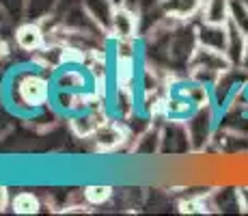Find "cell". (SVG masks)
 <instances>
[{
  "label": "cell",
  "instance_id": "5bb4252c",
  "mask_svg": "<svg viewBox=\"0 0 248 216\" xmlns=\"http://www.w3.org/2000/svg\"><path fill=\"white\" fill-rule=\"evenodd\" d=\"M229 26V39H227V59L231 61V65H240L242 63V56H244V48H246V39L248 37L240 31L237 26H233L231 22L227 24Z\"/></svg>",
  "mask_w": 248,
  "mask_h": 216
},
{
  "label": "cell",
  "instance_id": "9a60e30c",
  "mask_svg": "<svg viewBox=\"0 0 248 216\" xmlns=\"http://www.w3.org/2000/svg\"><path fill=\"white\" fill-rule=\"evenodd\" d=\"M102 123L104 119H99V115L89 113V110H80V115H76L71 119V128H74V132L78 136H93Z\"/></svg>",
  "mask_w": 248,
  "mask_h": 216
},
{
  "label": "cell",
  "instance_id": "7c38bea8",
  "mask_svg": "<svg viewBox=\"0 0 248 216\" xmlns=\"http://www.w3.org/2000/svg\"><path fill=\"white\" fill-rule=\"evenodd\" d=\"M93 138H95V143H97V150L110 151V150H117V147L121 145L125 134H123V130L119 128L117 123L104 121L102 126L97 128V132L93 134Z\"/></svg>",
  "mask_w": 248,
  "mask_h": 216
},
{
  "label": "cell",
  "instance_id": "ac0fdd59",
  "mask_svg": "<svg viewBox=\"0 0 248 216\" xmlns=\"http://www.w3.org/2000/svg\"><path fill=\"white\" fill-rule=\"evenodd\" d=\"M134 83V61L132 56H119L117 61V86L125 93H130Z\"/></svg>",
  "mask_w": 248,
  "mask_h": 216
},
{
  "label": "cell",
  "instance_id": "4316f807",
  "mask_svg": "<svg viewBox=\"0 0 248 216\" xmlns=\"http://www.w3.org/2000/svg\"><path fill=\"white\" fill-rule=\"evenodd\" d=\"M2 56H4V46H2V41H0V61H2Z\"/></svg>",
  "mask_w": 248,
  "mask_h": 216
},
{
  "label": "cell",
  "instance_id": "44dd1931",
  "mask_svg": "<svg viewBox=\"0 0 248 216\" xmlns=\"http://www.w3.org/2000/svg\"><path fill=\"white\" fill-rule=\"evenodd\" d=\"M229 22L237 26L248 37V4L242 0H231V17Z\"/></svg>",
  "mask_w": 248,
  "mask_h": 216
},
{
  "label": "cell",
  "instance_id": "ba28073f",
  "mask_svg": "<svg viewBox=\"0 0 248 216\" xmlns=\"http://www.w3.org/2000/svg\"><path fill=\"white\" fill-rule=\"evenodd\" d=\"M197 39L199 46L212 48V50H227V39H229V26L227 24H205L197 28Z\"/></svg>",
  "mask_w": 248,
  "mask_h": 216
},
{
  "label": "cell",
  "instance_id": "7402d4cb",
  "mask_svg": "<svg viewBox=\"0 0 248 216\" xmlns=\"http://www.w3.org/2000/svg\"><path fill=\"white\" fill-rule=\"evenodd\" d=\"M181 214H207L212 212V201L205 197H192V199H184L179 203Z\"/></svg>",
  "mask_w": 248,
  "mask_h": 216
},
{
  "label": "cell",
  "instance_id": "cb8c5ba5",
  "mask_svg": "<svg viewBox=\"0 0 248 216\" xmlns=\"http://www.w3.org/2000/svg\"><path fill=\"white\" fill-rule=\"evenodd\" d=\"M237 197H240V212L248 214V186H240L237 188Z\"/></svg>",
  "mask_w": 248,
  "mask_h": 216
},
{
  "label": "cell",
  "instance_id": "4fadbf2b",
  "mask_svg": "<svg viewBox=\"0 0 248 216\" xmlns=\"http://www.w3.org/2000/svg\"><path fill=\"white\" fill-rule=\"evenodd\" d=\"M56 86L61 93H82V89L87 86V76L74 65H67V69L59 71L56 76Z\"/></svg>",
  "mask_w": 248,
  "mask_h": 216
},
{
  "label": "cell",
  "instance_id": "30bf717a",
  "mask_svg": "<svg viewBox=\"0 0 248 216\" xmlns=\"http://www.w3.org/2000/svg\"><path fill=\"white\" fill-rule=\"evenodd\" d=\"M16 43L17 48H22L26 52L41 50V46H44V28H41V24L31 20L20 24L16 31Z\"/></svg>",
  "mask_w": 248,
  "mask_h": 216
},
{
  "label": "cell",
  "instance_id": "d6986e66",
  "mask_svg": "<svg viewBox=\"0 0 248 216\" xmlns=\"http://www.w3.org/2000/svg\"><path fill=\"white\" fill-rule=\"evenodd\" d=\"M41 208L39 199L32 193H17L11 199V210L16 214H37Z\"/></svg>",
  "mask_w": 248,
  "mask_h": 216
},
{
  "label": "cell",
  "instance_id": "2e32d148",
  "mask_svg": "<svg viewBox=\"0 0 248 216\" xmlns=\"http://www.w3.org/2000/svg\"><path fill=\"white\" fill-rule=\"evenodd\" d=\"M209 201H212V208H216L218 212H229V210L240 212V197H237V188H220V190H216V193L209 197Z\"/></svg>",
  "mask_w": 248,
  "mask_h": 216
},
{
  "label": "cell",
  "instance_id": "83f0119b",
  "mask_svg": "<svg viewBox=\"0 0 248 216\" xmlns=\"http://www.w3.org/2000/svg\"><path fill=\"white\" fill-rule=\"evenodd\" d=\"M242 2H246V4H248V0H242Z\"/></svg>",
  "mask_w": 248,
  "mask_h": 216
},
{
  "label": "cell",
  "instance_id": "277c9868",
  "mask_svg": "<svg viewBox=\"0 0 248 216\" xmlns=\"http://www.w3.org/2000/svg\"><path fill=\"white\" fill-rule=\"evenodd\" d=\"M188 151H192V141H190L188 126L181 119H170V123H166L160 130V153L184 156Z\"/></svg>",
  "mask_w": 248,
  "mask_h": 216
},
{
  "label": "cell",
  "instance_id": "e0dca14e",
  "mask_svg": "<svg viewBox=\"0 0 248 216\" xmlns=\"http://www.w3.org/2000/svg\"><path fill=\"white\" fill-rule=\"evenodd\" d=\"M56 4H59V0H26L24 17L31 22H44L46 17H50Z\"/></svg>",
  "mask_w": 248,
  "mask_h": 216
},
{
  "label": "cell",
  "instance_id": "3957f363",
  "mask_svg": "<svg viewBox=\"0 0 248 216\" xmlns=\"http://www.w3.org/2000/svg\"><path fill=\"white\" fill-rule=\"evenodd\" d=\"M16 95L24 106L39 108L50 98V83L41 74H24L16 84Z\"/></svg>",
  "mask_w": 248,
  "mask_h": 216
},
{
  "label": "cell",
  "instance_id": "8fae6325",
  "mask_svg": "<svg viewBox=\"0 0 248 216\" xmlns=\"http://www.w3.org/2000/svg\"><path fill=\"white\" fill-rule=\"evenodd\" d=\"M231 0H203L201 22L205 24H229Z\"/></svg>",
  "mask_w": 248,
  "mask_h": 216
},
{
  "label": "cell",
  "instance_id": "603a6c76",
  "mask_svg": "<svg viewBox=\"0 0 248 216\" xmlns=\"http://www.w3.org/2000/svg\"><path fill=\"white\" fill-rule=\"evenodd\" d=\"M112 197L110 186H87L84 188V201L89 205H102Z\"/></svg>",
  "mask_w": 248,
  "mask_h": 216
},
{
  "label": "cell",
  "instance_id": "9c48e42d",
  "mask_svg": "<svg viewBox=\"0 0 248 216\" xmlns=\"http://www.w3.org/2000/svg\"><path fill=\"white\" fill-rule=\"evenodd\" d=\"M203 7V0H160V11L164 17L186 22L197 16Z\"/></svg>",
  "mask_w": 248,
  "mask_h": 216
},
{
  "label": "cell",
  "instance_id": "ffe728a7",
  "mask_svg": "<svg viewBox=\"0 0 248 216\" xmlns=\"http://www.w3.org/2000/svg\"><path fill=\"white\" fill-rule=\"evenodd\" d=\"M134 150H136V153H145V156L160 153V130H149V132H145L138 138V145Z\"/></svg>",
  "mask_w": 248,
  "mask_h": 216
},
{
  "label": "cell",
  "instance_id": "52a82bcc",
  "mask_svg": "<svg viewBox=\"0 0 248 216\" xmlns=\"http://www.w3.org/2000/svg\"><path fill=\"white\" fill-rule=\"evenodd\" d=\"M136 31H138V17L134 16V11H130V9L123 7V4H119L112 16L110 35L117 37L119 41H130L136 37Z\"/></svg>",
  "mask_w": 248,
  "mask_h": 216
},
{
  "label": "cell",
  "instance_id": "5b68a950",
  "mask_svg": "<svg viewBox=\"0 0 248 216\" xmlns=\"http://www.w3.org/2000/svg\"><path fill=\"white\" fill-rule=\"evenodd\" d=\"M186 126H188V132H190L192 150L194 151L205 150L209 138L214 136V108H212V104L194 110V113L186 119Z\"/></svg>",
  "mask_w": 248,
  "mask_h": 216
},
{
  "label": "cell",
  "instance_id": "7a4b0ae2",
  "mask_svg": "<svg viewBox=\"0 0 248 216\" xmlns=\"http://www.w3.org/2000/svg\"><path fill=\"white\" fill-rule=\"evenodd\" d=\"M246 84H248V71L242 65H231L227 71H222L218 76V80L212 86L214 102L225 104V106L237 102L242 91L246 89Z\"/></svg>",
  "mask_w": 248,
  "mask_h": 216
},
{
  "label": "cell",
  "instance_id": "484cf974",
  "mask_svg": "<svg viewBox=\"0 0 248 216\" xmlns=\"http://www.w3.org/2000/svg\"><path fill=\"white\" fill-rule=\"evenodd\" d=\"M244 69L248 71V39H246V48H244V56H242V63H240Z\"/></svg>",
  "mask_w": 248,
  "mask_h": 216
},
{
  "label": "cell",
  "instance_id": "d4e9b609",
  "mask_svg": "<svg viewBox=\"0 0 248 216\" xmlns=\"http://www.w3.org/2000/svg\"><path fill=\"white\" fill-rule=\"evenodd\" d=\"M9 203H11V199H9V190L4 188V186H0V212H2Z\"/></svg>",
  "mask_w": 248,
  "mask_h": 216
},
{
  "label": "cell",
  "instance_id": "8992f818",
  "mask_svg": "<svg viewBox=\"0 0 248 216\" xmlns=\"http://www.w3.org/2000/svg\"><path fill=\"white\" fill-rule=\"evenodd\" d=\"M119 4L114 0H82V11L87 13V17L99 31L108 33L110 35V28H112V16H114V9Z\"/></svg>",
  "mask_w": 248,
  "mask_h": 216
},
{
  "label": "cell",
  "instance_id": "6da1fadb",
  "mask_svg": "<svg viewBox=\"0 0 248 216\" xmlns=\"http://www.w3.org/2000/svg\"><path fill=\"white\" fill-rule=\"evenodd\" d=\"M229 67H231V61L227 59L225 52L212 50V48H205V46H197V50H194L192 59L188 63L190 78L207 86H214L218 76L222 71H227Z\"/></svg>",
  "mask_w": 248,
  "mask_h": 216
}]
</instances>
